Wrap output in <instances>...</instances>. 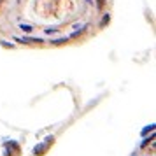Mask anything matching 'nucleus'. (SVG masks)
I'll use <instances>...</instances> for the list:
<instances>
[{
  "label": "nucleus",
  "instance_id": "2",
  "mask_svg": "<svg viewBox=\"0 0 156 156\" xmlns=\"http://www.w3.org/2000/svg\"><path fill=\"white\" fill-rule=\"evenodd\" d=\"M139 156H154V140H153V139H151L149 142H146V144L140 147Z\"/></svg>",
  "mask_w": 156,
  "mask_h": 156
},
{
  "label": "nucleus",
  "instance_id": "1",
  "mask_svg": "<svg viewBox=\"0 0 156 156\" xmlns=\"http://www.w3.org/2000/svg\"><path fill=\"white\" fill-rule=\"evenodd\" d=\"M109 0H0V42L60 48L83 42L109 21Z\"/></svg>",
  "mask_w": 156,
  "mask_h": 156
}]
</instances>
